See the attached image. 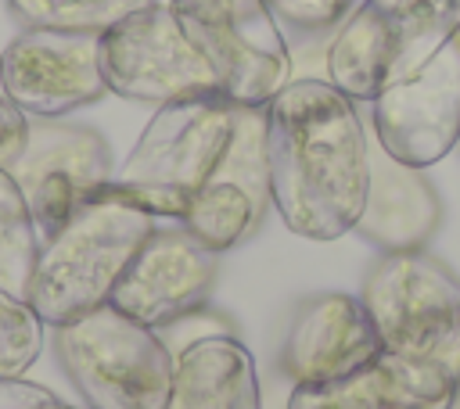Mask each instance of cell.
Returning <instances> with one entry per match:
<instances>
[{
	"label": "cell",
	"mask_w": 460,
	"mask_h": 409,
	"mask_svg": "<svg viewBox=\"0 0 460 409\" xmlns=\"http://www.w3.org/2000/svg\"><path fill=\"white\" fill-rule=\"evenodd\" d=\"M241 108L244 104L226 100L223 93L162 104L137 136L122 169L97 194L155 219L180 222L190 197L223 165L237 136Z\"/></svg>",
	"instance_id": "cell-2"
},
{
	"label": "cell",
	"mask_w": 460,
	"mask_h": 409,
	"mask_svg": "<svg viewBox=\"0 0 460 409\" xmlns=\"http://www.w3.org/2000/svg\"><path fill=\"white\" fill-rule=\"evenodd\" d=\"M194 50L212 68L219 93L266 108L295 72L288 36L266 0H165Z\"/></svg>",
	"instance_id": "cell-6"
},
{
	"label": "cell",
	"mask_w": 460,
	"mask_h": 409,
	"mask_svg": "<svg viewBox=\"0 0 460 409\" xmlns=\"http://www.w3.org/2000/svg\"><path fill=\"white\" fill-rule=\"evenodd\" d=\"M460 25V0H359L327 43V83L356 104L413 79Z\"/></svg>",
	"instance_id": "cell-4"
},
{
	"label": "cell",
	"mask_w": 460,
	"mask_h": 409,
	"mask_svg": "<svg viewBox=\"0 0 460 409\" xmlns=\"http://www.w3.org/2000/svg\"><path fill=\"white\" fill-rule=\"evenodd\" d=\"M11 18L22 29H54V32H90L101 36L115 22L144 11L158 0H4Z\"/></svg>",
	"instance_id": "cell-17"
},
{
	"label": "cell",
	"mask_w": 460,
	"mask_h": 409,
	"mask_svg": "<svg viewBox=\"0 0 460 409\" xmlns=\"http://www.w3.org/2000/svg\"><path fill=\"white\" fill-rule=\"evenodd\" d=\"M43 326L25 298L0 291V377H25L43 352Z\"/></svg>",
	"instance_id": "cell-19"
},
{
	"label": "cell",
	"mask_w": 460,
	"mask_h": 409,
	"mask_svg": "<svg viewBox=\"0 0 460 409\" xmlns=\"http://www.w3.org/2000/svg\"><path fill=\"white\" fill-rule=\"evenodd\" d=\"M377 151L410 169L442 161L460 144V50L449 43L413 79L370 100Z\"/></svg>",
	"instance_id": "cell-11"
},
{
	"label": "cell",
	"mask_w": 460,
	"mask_h": 409,
	"mask_svg": "<svg viewBox=\"0 0 460 409\" xmlns=\"http://www.w3.org/2000/svg\"><path fill=\"white\" fill-rule=\"evenodd\" d=\"M438 219L442 204L424 169L399 165L385 151H374L370 194L356 233L381 251H420L438 230Z\"/></svg>",
	"instance_id": "cell-15"
},
{
	"label": "cell",
	"mask_w": 460,
	"mask_h": 409,
	"mask_svg": "<svg viewBox=\"0 0 460 409\" xmlns=\"http://www.w3.org/2000/svg\"><path fill=\"white\" fill-rule=\"evenodd\" d=\"M374 151L349 93L327 79H291L266 104V183L280 222L305 240L356 230Z\"/></svg>",
	"instance_id": "cell-1"
},
{
	"label": "cell",
	"mask_w": 460,
	"mask_h": 409,
	"mask_svg": "<svg viewBox=\"0 0 460 409\" xmlns=\"http://www.w3.org/2000/svg\"><path fill=\"white\" fill-rule=\"evenodd\" d=\"M359 301L367 305L385 352L420 359L460 319V276L420 251H381L367 276Z\"/></svg>",
	"instance_id": "cell-8"
},
{
	"label": "cell",
	"mask_w": 460,
	"mask_h": 409,
	"mask_svg": "<svg viewBox=\"0 0 460 409\" xmlns=\"http://www.w3.org/2000/svg\"><path fill=\"white\" fill-rule=\"evenodd\" d=\"M456 391L428 359L385 352L338 380L295 384L288 409H453Z\"/></svg>",
	"instance_id": "cell-14"
},
{
	"label": "cell",
	"mask_w": 460,
	"mask_h": 409,
	"mask_svg": "<svg viewBox=\"0 0 460 409\" xmlns=\"http://www.w3.org/2000/svg\"><path fill=\"white\" fill-rule=\"evenodd\" d=\"M453 47L460 50V25H456V32H453Z\"/></svg>",
	"instance_id": "cell-24"
},
{
	"label": "cell",
	"mask_w": 460,
	"mask_h": 409,
	"mask_svg": "<svg viewBox=\"0 0 460 409\" xmlns=\"http://www.w3.org/2000/svg\"><path fill=\"white\" fill-rule=\"evenodd\" d=\"M29 115L0 90V169H14V161L22 158L25 151V140H29Z\"/></svg>",
	"instance_id": "cell-21"
},
{
	"label": "cell",
	"mask_w": 460,
	"mask_h": 409,
	"mask_svg": "<svg viewBox=\"0 0 460 409\" xmlns=\"http://www.w3.org/2000/svg\"><path fill=\"white\" fill-rule=\"evenodd\" d=\"M0 409H75V405H68L50 387L32 384L25 377H0Z\"/></svg>",
	"instance_id": "cell-22"
},
{
	"label": "cell",
	"mask_w": 460,
	"mask_h": 409,
	"mask_svg": "<svg viewBox=\"0 0 460 409\" xmlns=\"http://www.w3.org/2000/svg\"><path fill=\"white\" fill-rule=\"evenodd\" d=\"M40 230L7 169H0V291L25 298L40 255Z\"/></svg>",
	"instance_id": "cell-18"
},
{
	"label": "cell",
	"mask_w": 460,
	"mask_h": 409,
	"mask_svg": "<svg viewBox=\"0 0 460 409\" xmlns=\"http://www.w3.org/2000/svg\"><path fill=\"white\" fill-rule=\"evenodd\" d=\"M359 0H266L280 29L298 36H323L334 32Z\"/></svg>",
	"instance_id": "cell-20"
},
{
	"label": "cell",
	"mask_w": 460,
	"mask_h": 409,
	"mask_svg": "<svg viewBox=\"0 0 460 409\" xmlns=\"http://www.w3.org/2000/svg\"><path fill=\"white\" fill-rule=\"evenodd\" d=\"M155 226V215L97 194L61 230L40 240L25 301L47 326L72 323L108 305L115 283Z\"/></svg>",
	"instance_id": "cell-3"
},
{
	"label": "cell",
	"mask_w": 460,
	"mask_h": 409,
	"mask_svg": "<svg viewBox=\"0 0 460 409\" xmlns=\"http://www.w3.org/2000/svg\"><path fill=\"white\" fill-rule=\"evenodd\" d=\"M40 237L61 230L115 176L111 147L93 126L32 118L22 158L11 169Z\"/></svg>",
	"instance_id": "cell-9"
},
{
	"label": "cell",
	"mask_w": 460,
	"mask_h": 409,
	"mask_svg": "<svg viewBox=\"0 0 460 409\" xmlns=\"http://www.w3.org/2000/svg\"><path fill=\"white\" fill-rule=\"evenodd\" d=\"M97 57L108 93L137 104L162 108L219 93L212 68L194 50L165 0L104 29L97 36Z\"/></svg>",
	"instance_id": "cell-7"
},
{
	"label": "cell",
	"mask_w": 460,
	"mask_h": 409,
	"mask_svg": "<svg viewBox=\"0 0 460 409\" xmlns=\"http://www.w3.org/2000/svg\"><path fill=\"white\" fill-rule=\"evenodd\" d=\"M385 355L381 334L356 294H316L309 298L284 337L280 366L295 384H323L356 373Z\"/></svg>",
	"instance_id": "cell-13"
},
{
	"label": "cell",
	"mask_w": 460,
	"mask_h": 409,
	"mask_svg": "<svg viewBox=\"0 0 460 409\" xmlns=\"http://www.w3.org/2000/svg\"><path fill=\"white\" fill-rule=\"evenodd\" d=\"M165 409H262L252 352L230 334H205L180 352Z\"/></svg>",
	"instance_id": "cell-16"
},
{
	"label": "cell",
	"mask_w": 460,
	"mask_h": 409,
	"mask_svg": "<svg viewBox=\"0 0 460 409\" xmlns=\"http://www.w3.org/2000/svg\"><path fill=\"white\" fill-rule=\"evenodd\" d=\"M420 359H428L449 384H456L460 387V319L453 323V330L428 352V355H420Z\"/></svg>",
	"instance_id": "cell-23"
},
{
	"label": "cell",
	"mask_w": 460,
	"mask_h": 409,
	"mask_svg": "<svg viewBox=\"0 0 460 409\" xmlns=\"http://www.w3.org/2000/svg\"><path fill=\"white\" fill-rule=\"evenodd\" d=\"M0 90L29 118H65L97 104L108 93L97 36L22 29L0 54Z\"/></svg>",
	"instance_id": "cell-10"
},
{
	"label": "cell",
	"mask_w": 460,
	"mask_h": 409,
	"mask_svg": "<svg viewBox=\"0 0 460 409\" xmlns=\"http://www.w3.org/2000/svg\"><path fill=\"white\" fill-rule=\"evenodd\" d=\"M54 352L86 409H165L180 355L111 301L54 326Z\"/></svg>",
	"instance_id": "cell-5"
},
{
	"label": "cell",
	"mask_w": 460,
	"mask_h": 409,
	"mask_svg": "<svg viewBox=\"0 0 460 409\" xmlns=\"http://www.w3.org/2000/svg\"><path fill=\"white\" fill-rule=\"evenodd\" d=\"M216 258L219 255L194 240L180 222L155 226L115 283L111 305L151 330L172 326L205 305L216 280Z\"/></svg>",
	"instance_id": "cell-12"
}]
</instances>
